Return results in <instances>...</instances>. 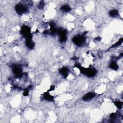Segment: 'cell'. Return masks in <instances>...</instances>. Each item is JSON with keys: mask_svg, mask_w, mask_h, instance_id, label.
<instances>
[{"mask_svg": "<svg viewBox=\"0 0 123 123\" xmlns=\"http://www.w3.org/2000/svg\"><path fill=\"white\" fill-rule=\"evenodd\" d=\"M21 35L24 37L26 39H32L31 29L30 28L27 26H23L21 29L20 31Z\"/></svg>", "mask_w": 123, "mask_h": 123, "instance_id": "cell-2", "label": "cell"}, {"mask_svg": "<svg viewBox=\"0 0 123 123\" xmlns=\"http://www.w3.org/2000/svg\"><path fill=\"white\" fill-rule=\"evenodd\" d=\"M123 41V38H121L116 43H115L114 45H113L111 48H114V47H117L119 46H120Z\"/></svg>", "mask_w": 123, "mask_h": 123, "instance_id": "cell-16", "label": "cell"}, {"mask_svg": "<svg viewBox=\"0 0 123 123\" xmlns=\"http://www.w3.org/2000/svg\"><path fill=\"white\" fill-rule=\"evenodd\" d=\"M119 15V12L117 10L113 9L109 12V16L112 17H116Z\"/></svg>", "mask_w": 123, "mask_h": 123, "instance_id": "cell-14", "label": "cell"}, {"mask_svg": "<svg viewBox=\"0 0 123 123\" xmlns=\"http://www.w3.org/2000/svg\"><path fill=\"white\" fill-rule=\"evenodd\" d=\"M26 46L29 49H33L35 46V43L32 39H26Z\"/></svg>", "mask_w": 123, "mask_h": 123, "instance_id": "cell-9", "label": "cell"}, {"mask_svg": "<svg viewBox=\"0 0 123 123\" xmlns=\"http://www.w3.org/2000/svg\"><path fill=\"white\" fill-rule=\"evenodd\" d=\"M23 95L25 96H27L28 95V90H25V91L23 93Z\"/></svg>", "mask_w": 123, "mask_h": 123, "instance_id": "cell-19", "label": "cell"}, {"mask_svg": "<svg viewBox=\"0 0 123 123\" xmlns=\"http://www.w3.org/2000/svg\"><path fill=\"white\" fill-rule=\"evenodd\" d=\"M43 98L46 101H53L54 100V97L51 95L48 92H45L44 94Z\"/></svg>", "mask_w": 123, "mask_h": 123, "instance_id": "cell-10", "label": "cell"}, {"mask_svg": "<svg viewBox=\"0 0 123 123\" xmlns=\"http://www.w3.org/2000/svg\"><path fill=\"white\" fill-rule=\"evenodd\" d=\"M44 6H45L44 3L43 2H41L39 3V5H38V8H39V9H43V7H44Z\"/></svg>", "mask_w": 123, "mask_h": 123, "instance_id": "cell-18", "label": "cell"}, {"mask_svg": "<svg viewBox=\"0 0 123 123\" xmlns=\"http://www.w3.org/2000/svg\"><path fill=\"white\" fill-rule=\"evenodd\" d=\"M96 96V94L93 92H88L82 98V100L84 101H89L93 99Z\"/></svg>", "mask_w": 123, "mask_h": 123, "instance_id": "cell-7", "label": "cell"}, {"mask_svg": "<svg viewBox=\"0 0 123 123\" xmlns=\"http://www.w3.org/2000/svg\"><path fill=\"white\" fill-rule=\"evenodd\" d=\"M75 67L79 69L81 74L87 76L89 78H93L97 74V71L94 68H84L80 65H75Z\"/></svg>", "mask_w": 123, "mask_h": 123, "instance_id": "cell-1", "label": "cell"}, {"mask_svg": "<svg viewBox=\"0 0 123 123\" xmlns=\"http://www.w3.org/2000/svg\"><path fill=\"white\" fill-rule=\"evenodd\" d=\"M110 119L111 122H113L117 119V115L115 113H112L110 116Z\"/></svg>", "mask_w": 123, "mask_h": 123, "instance_id": "cell-17", "label": "cell"}, {"mask_svg": "<svg viewBox=\"0 0 123 123\" xmlns=\"http://www.w3.org/2000/svg\"><path fill=\"white\" fill-rule=\"evenodd\" d=\"M73 42L78 46L82 45L86 41V37L83 35H78L72 39Z\"/></svg>", "mask_w": 123, "mask_h": 123, "instance_id": "cell-3", "label": "cell"}, {"mask_svg": "<svg viewBox=\"0 0 123 123\" xmlns=\"http://www.w3.org/2000/svg\"><path fill=\"white\" fill-rule=\"evenodd\" d=\"M15 10L18 15H22L28 12V8L27 6L23 4H19L16 6Z\"/></svg>", "mask_w": 123, "mask_h": 123, "instance_id": "cell-4", "label": "cell"}, {"mask_svg": "<svg viewBox=\"0 0 123 123\" xmlns=\"http://www.w3.org/2000/svg\"><path fill=\"white\" fill-rule=\"evenodd\" d=\"M59 72L63 77H64L65 78H67L68 76L69 69L67 67H63L59 70Z\"/></svg>", "mask_w": 123, "mask_h": 123, "instance_id": "cell-8", "label": "cell"}, {"mask_svg": "<svg viewBox=\"0 0 123 123\" xmlns=\"http://www.w3.org/2000/svg\"><path fill=\"white\" fill-rule=\"evenodd\" d=\"M12 71L15 76L17 78H21L23 75V71L20 66L17 65L12 66Z\"/></svg>", "mask_w": 123, "mask_h": 123, "instance_id": "cell-6", "label": "cell"}, {"mask_svg": "<svg viewBox=\"0 0 123 123\" xmlns=\"http://www.w3.org/2000/svg\"><path fill=\"white\" fill-rule=\"evenodd\" d=\"M109 67L111 69L113 70H117L119 68V66L118 64H117L116 62H115V61L111 62V63L110 64Z\"/></svg>", "mask_w": 123, "mask_h": 123, "instance_id": "cell-13", "label": "cell"}, {"mask_svg": "<svg viewBox=\"0 0 123 123\" xmlns=\"http://www.w3.org/2000/svg\"><path fill=\"white\" fill-rule=\"evenodd\" d=\"M115 106L118 109H121L123 105V103L121 101H115L114 102Z\"/></svg>", "mask_w": 123, "mask_h": 123, "instance_id": "cell-15", "label": "cell"}, {"mask_svg": "<svg viewBox=\"0 0 123 123\" xmlns=\"http://www.w3.org/2000/svg\"><path fill=\"white\" fill-rule=\"evenodd\" d=\"M50 28L51 34L52 35H55L56 34H57V29L56 28L54 23L50 22Z\"/></svg>", "mask_w": 123, "mask_h": 123, "instance_id": "cell-11", "label": "cell"}, {"mask_svg": "<svg viewBox=\"0 0 123 123\" xmlns=\"http://www.w3.org/2000/svg\"><path fill=\"white\" fill-rule=\"evenodd\" d=\"M61 11H63L64 12L67 13V12H70L71 10V8L69 6L65 5H64L61 6Z\"/></svg>", "mask_w": 123, "mask_h": 123, "instance_id": "cell-12", "label": "cell"}, {"mask_svg": "<svg viewBox=\"0 0 123 123\" xmlns=\"http://www.w3.org/2000/svg\"><path fill=\"white\" fill-rule=\"evenodd\" d=\"M57 34L59 37V39L62 42L66 41L67 39V31L62 28H60L57 30Z\"/></svg>", "mask_w": 123, "mask_h": 123, "instance_id": "cell-5", "label": "cell"}]
</instances>
